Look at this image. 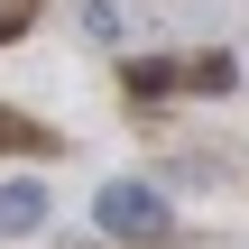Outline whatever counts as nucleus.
<instances>
[{
    "mask_svg": "<svg viewBox=\"0 0 249 249\" xmlns=\"http://www.w3.org/2000/svg\"><path fill=\"white\" fill-rule=\"evenodd\" d=\"M92 222H102L111 240H166V231H176V203H166L157 185H102V194H92Z\"/></svg>",
    "mask_w": 249,
    "mask_h": 249,
    "instance_id": "1",
    "label": "nucleus"
},
{
    "mask_svg": "<svg viewBox=\"0 0 249 249\" xmlns=\"http://www.w3.org/2000/svg\"><path fill=\"white\" fill-rule=\"evenodd\" d=\"M37 222H46V185H28V176L0 185V240H18V231H37Z\"/></svg>",
    "mask_w": 249,
    "mask_h": 249,
    "instance_id": "2",
    "label": "nucleus"
},
{
    "mask_svg": "<svg viewBox=\"0 0 249 249\" xmlns=\"http://www.w3.org/2000/svg\"><path fill=\"white\" fill-rule=\"evenodd\" d=\"M83 28H92L102 46H120V9H111V0H83Z\"/></svg>",
    "mask_w": 249,
    "mask_h": 249,
    "instance_id": "3",
    "label": "nucleus"
},
{
    "mask_svg": "<svg viewBox=\"0 0 249 249\" xmlns=\"http://www.w3.org/2000/svg\"><path fill=\"white\" fill-rule=\"evenodd\" d=\"M0 148H28V120H9V111H0Z\"/></svg>",
    "mask_w": 249,
    "mask_h": 249,
    "instance_id": "4",
    "label": "nucleus"
}]
</instances>
